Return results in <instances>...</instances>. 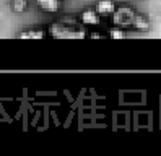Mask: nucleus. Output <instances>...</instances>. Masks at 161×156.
I'll return each mask as SVG.
<instances>
[{"instance_id":"f257e3e1","label":"nucleus","mask_w":161,"mask_h":156,"mask_svg":"<svg viewBox=\"0 0 161 156\" xmlns=\"http://www.w3.org/2000/svg\"><path fill=\"white\" fill-rule=\"evenodd\" d=\"M135 10L132 7H127V5H122V7H117L112 13V23L119 28H127V26H132L134 23V18H135Z\"/></svg>"},{"instance_id":"f03ea898","label":"nucleus","mask_w":161,"mask_h":156,"mask_svg":"<svg viewBox=\"0 0 161 156\" xmlns=\"http://www.w3.org/2000/svg\"><path fill=\"white\" fill-rule=\"evenodd\" d=\"M99 18H101V15H99L94 8H86V10H83V12L80 13L81 23H83V25H88V26H96V25H99Z\"/></svg>"},{"instance_id":"7ed1b4c3","label":"nucleus","mask_w":161,"mask_h":156,"mask_svg":"<svg viewBox=\"0 0 161 156\" xmlns=\"http://www.w3.org/2000/svg\"><path fill=\"white\" fill-rule=\"evenodd\" d=\"M116 8L117 7H116L114 0H98L96 7H94V10H96L101 16H111L112 13H114Z\"/></svg>"},{"instance_id":"20e7f679","label":"nucleus","mask_w":161,"mask_h":156,"mask_svg":"<svg viewBox=\"0 0 161 156\" xmlns=\"http://www.w3.org/2000/svg\"><path fill=\"white\" fill-rule=\"evenodd\" d=\"M36 3L46 13H57L60 8V0H36Z\"/></svg>"},{"instance_id":"39448f33","label":"nucleus","mask_w":161,"mask_h":156,"mask_svg":"<svg viewBox=\"0 0 161 156\" xmlns=\"http://www.w3.org/2000/svg\"><path fill=\"white\" fill-rule=\"evenodd\" d=\"M132 26H134L137 31L145 33V31H148V29L151 28V23H150V18H148L147 15H135Z\"/></svg>"},{"instance_id":"423d86ee","label":"nucleus","mask_w":161,"mask_h":156,"mask_svg":"<svg viewBox=\"0 0 161 156\" xmlns=\"http://www.w3.org/2000/svg\"><path fill=\"white\" fill-rule=\"evenodd\" d=\"M28 8V0H12V10L16 13H23Z\"/></svg>"},{"instance_id":"0eeeda50","label":"nucleus","mask_w":161,"mask_h":156,"mask_svg":"<svg viewBox=\"0 0 161 156\" xmlns=\"http://www.w3.org/2000/svg\"><path fill=\"white\" fill-rule=\"evenodd\" d=\"M109 36L112 37V39H122V37H125L127 34L124 33V31H122V29L117 26L116 29H111V33H109Z\"/></svg>"},{"instance_id":"6e6552de","label":"nucleus","mask_w":161,"mask_h":156,"mask_svg":"<svg viewBox=\"0 0 161 156\" xmlns=\"http://www.w3.org/2000/svg\"><path fill=\"white\" fill-rule=\"evenodd\" d=\"M20 37H44L42 31H26V33H20Z\"/></svg>"},{"instance_id":"1a4fd4ad","label":"nucleus","mask_w":161,"mask_h":156,"mask_svg":"<svg viewBox=\"0 0 161 156\" xmlns=\"http://www.w3.org/2000/svg\"><path fill=\"white\" fill-rule=\"evenodd\" d=\"M90 36H91V37H103V34H99V33H91Z\"/></svg>"}]
</instances>
